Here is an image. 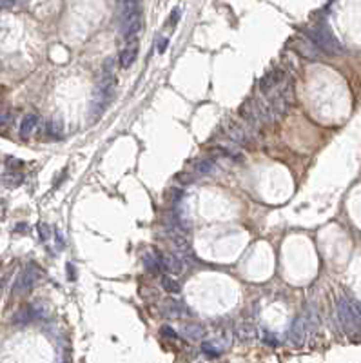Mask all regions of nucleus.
Returning <instances> with one entry per match:
<instances>
[{
	"mask_svg": "<svg viewBox=\"0 0 361 363\" xmlns=\"http://www.w3.org/2000/svg\"><path fill=\"white\" fill-rule=\"evenodd\" d=\"M318 323H319V320H318L316 311H312V309L305 311L303 314L298 316V318L294 320V323H292L291 332H289L291 343L294 345V347H301V345L307 342V336L318 327Z\"/></svg>",
	"mask_w": 361,
	"mask_h": 363,
	"instance_id": "obj_2",
	"label": "nucleus"
},
{
	"mask_svg": "<svg viewBox=\"0 0 361 363\" xmlns=\"http://www.w3.org/2000/svg\"><path fill=\"white\" fill-rule=\"evenodd\" d=\"M192 180H194V178L191 176L189 172H178V174H176V182H180V184H184V185L191 184Z\"/></svg>",
	"mask_w": 361,
	"mask_h": 363,
	"instance_id": "obj_25",
	"label": "nucleus"
},
{
	"mask_svg": "<svg viewBox=\"0 0 361 363\" xmlns=\"http://www.w3.org/2000/svg\"><path fill=\"white\" fill-rule=\"evenodd\" d=\"M238 115L243 120V126L251 131L253 134H258L260 128L263 126L260 120V113H258V107H256V102L254 98H247L245 102L238 107Z\"/></svg>",
	"mask_w": 361,
	"mask_h": 363,
	"instance_id": "obj_4",
	"label": "nucleus"
},
{
	"mask_svg": "<svg viewBox=\"0 0 361 363\" xmlns=\"http://www.w3.org/2000/svg\"><path fill=\"white\" fill-rule=\"evenodd\" d=\"M38 278H40V271H38L35 265H27V267L17 276V280H15L13 296H24V294H27L33 287H35Z\"/></svg>",
	"mask_w": 361,
	"mask_h": 363,
	"instance_id": "obj_5",
	"label": "nucleus"
},
{
	"mask_svg": "<svg viewBox=\"0 0 361 363\" xmlns=\"http://www.w3.org/2000/svg\"><path fill=\"white\" fill-rule=\"evenodd\" d=\"M194 171L198 174H202V176H207V174H212L216 171V167L209 158H202L198 160V162H194Z\"/></svg>",
	"mask_w": 361,
	"mask_h": 363,
	"instance_id": "obj_14",
	"label": "nucleus"
},
{
	"mask_svg": "<svg viewBox=\"0 0 361 363\" xmlns=\"http://www.w3.org/2000/svg\"><path fill=\"white\" fill-rule=\"evenodd\" d=\"M162 285H164V289L167 293H180V283L174 278H171L169 274H165L164 278H162Z\"/></svg>",
	"mask_w": 361,
	"mask_h": 363,
	"instance_id": "obj_19",
	"label": "nucleus"
},
{
	"mask_svg": "<svg viewBox=\"0 0 361 363\" xmlns=\"http://www.w3.org/2000/svg\"><path fill=\"white\" fill-rule=\"evenodd\" d=\"M202 350L205 352V354H209V356H220V352H222V350L216 349L214 345H211V343H203Z\"/></svg>",
	"mask_w": 361,
	"mask_h": 363,
	"instance_id": "obj_22",
	"label": "nucleus"
},
{
	"mask_svg": "<svg viewBox=\"0 0 361 363\" xmlns=\"http://www.w3.org/2000/svg\"><path fill=\"white\" fill-rule=\"evenodd\" d=\"M31 312H33V320H45L47 318V314H49V311H47V307L42 303V301H35V303H31Z\"/></svg>",
	"mask_w": 361,
	"mask_h": 363,
	"instance_id": "obj_17",
	"label": "nucleus"
},
{
	"mask_svg": "<svg viewBox=\"0 0 361 363\" xmlns=\"http://www.w3.org/2000/svg\"><path fill=\"white\" fill-rule=\"evenodd\" d=\"M140 29H142V15H134L131 19L122 20V35L126 37V40L134 39Z\"/></svg>",
	"mask_w": 361,
	"mask_h": 363,
	"instance_id": "obj_9",
	"label": "nucleus"
},
{
	"mask_svg": "<svg viewBox=\"0 0 361 363\" xmlns=\"http://www.w3.org/2000/svg\"><path fill=\"white\" fill-rule=\"evenodd\" d=\"M38 235H40V240H44V242H45V240L51 236L49 227H47L45 223H40V225H38Z\"/></svg>",
	"mask_w": 361,
	"mask_h": 363,
	"instance_id": "obj_24",
	"label": "nucleus"
},
{
	"mask_svg": "<svg viewBox=\"0 0 361 363\" xmlns=\"http://www.w3.org/2000/svg\"><path fill=\"white\" fill-rule=\"evenodd\" d=\"M45 133L49 134V136H53V138H60V134H62L60 124H58V122H47V126H45Z\"/></svg>",
	"mask_w": 361,
	"mask_h": 363,
	"instance_id": "obj_20",
	"label": "nucleus"
},
{
	"mask_svg": "<svg viewBox=\"0 0 361 363\" xmlns=\"http://www.w3.org/2000/svg\"><path fill=\"white\" fill-rule=\"evenodd\" d=\"M178 20H180V9H178V7H176V9H172L171 22H169V24H171V26H174V24H176Z\"/></svg>",
	"mask_w": 361,
	"mask_h": 363,
	"instance_id": "obj_27",
	"label": "nucleus"
},
{
	"mask_svg": "<svg viewBox=\"0 0 361 363\" xmlns=\"http://www.w3.org/2000/svg\"><path fill=\"white\" fill-rule=\"evenodd\" d=\"M184 332H185V336H189L192 338V340H198V338H203V327L202 325H196V323H192V325H185L184 327Z\"/></svg>",
	"mask_w": 361,
	"mask_h": 363,
	"instance_id": "obj_18",
	"label": "nucleus"
},
{
	"mask_svg": "<svg viewBox=\"0 0 361 363\" xmlns=\"http://www.w3.org/2000/svg\"><path fill=\"white\" fill-rule=\"evenodd\" d=\"M67 269H69V278L75 280V267H73V263H67Z\"/></svg>",
	"mask_w": 361,
	"mask_h": 363,
	"instance_id": "obj_31",
	"label": "nucleus"
},
{
	"mask_svg": "<svg viewBox=\"0 0 361 363\" xmlns=\"http://www.w3.org/2000/svg\"><path fill=\"white\" fill-rule=\"evenodd\" d=\"M285 82V71L281 69H273L265 73L260 80V95L261 96H269L271 93L278 89L281 84Z\"/></svg>",
	"mask_w": 361,
	"mask_h": 363,
	"instance_id": "obj_6",
	"label": "nucleus"
},
{
	"mask_svg": "<svg viewBox=\"0 0 361 363\" xmlns=\"http://www.w3.org/2000/svg\"><path fill=\"white\" fill-rule=\"evenodd\" d=\"M225 133L233 142H236L238 146H247L249 142L254 138V134L249 131L243 124H238L234 120H227L225 122Z\"/></svg>",
	"mask_w": 361,
	"mask_h": 363,
	"instance_id": "obj_7",
	"label": "nucleus"
},
{
	"mask_svg": "<svg viewBox=\"0 0 361 363\" xmlns=\"http://www.w3.org/2000/svg\"><path fill=\"white\" fill-rule=\"evenodd\" d=\"M31 320H33V312L29 305L20 307L19 311L15 312V316H13V321H15V323H27V321H31Z\"/></svg>",
	"mask_w": 361,
	"mask_h": 363,
	"instance_id": "obj_16",
	"label": "nucleus"
},
{
	"mask_svg": "<svg viewBox=\"0 0 361 363\" xmlns=\"http://www.w3.org/2000/svg\"><path fill=\"white\" fill-rule=\"evenodd\" d=\"M265 342H267V343H271V345H278V340L274 338V334H267Z\"/></svg>",
	"mask_w": 361,
	"mask_h": 363,
	"instance_id": "obj_29",
	"label": "nucleus"
},
{
	"mask_svg": "<svg viewBox=\"0 0 361 363\" xmlns=\"http://www.w3.org/2000/svg\"><path fill=\"white\" fill-rule=\"evenodd\" d=\"M162 311H164V314L167 318L180 320L185 314L187 309H185V305H182L180 301H176V299H165L164 305H162Z\"/></svg>",
	"mask_w": 361,
	"mask_h": 363,
	"instance_id": "obj_11",
	"label": "nucleus"
},
{
	"mask_svg": "<svg viewBox=\"0 0 361 363\" xmlns=\"http://www.w3.org/2000/svg\"><path fill=\"white\" fill-rule=\"evenodd\" d=\"M236 338L240 340V342H243V343H251V342H254L256 338H258V329H256V325H253L251 321H241L238 327H236Z\"/></svg>",
	"mask_w": 361,
	"mask_h": 363,
	"instance_id": "obj_10",
	"label": "nucleus"
},
{
	"mask_svg": "<svg viewBox=\"0 0 361 363\" xmlns=\"http://www.w3.org/2000/svg\"><path fill=\"white\" fill-rule=\"evenodd\" d=\"M11 122H13L11 113H2V115H0V129L9 128V126H11Z\"/></svg>",
	"mask_w": 361,
	"mask_h": 363,
	"instance_id": "obj_23",
	"label": "nucleus"
},
{
	"mask_svg": "<svg viewBox=\"0 0 361 363\" xmlns=\"http://www.w3.org/2000/svg\"><path fill=\"white\" fill-rule=\"evenodd\" d=\"M55 236H57V245H58V249H64L65 242H64V238H62V233L57 229V231H55Z\"/></svg>",
	"mask_w": 361,
	"mask_h": 363,
	"instance_id": "obj_28",
	"label": "nucleus"
},
{
	"mask_svg": "<svg viewBox=\"0 0 361 363\" xmlns=\"http://www.w3.org/2000/svg\"><path fill=\"white\" fill-rule=\"evenodd\" d=\"M167 44H169V40H167V39L162 40V42H160V45H158V51H160V53H164V51H165V47H167Z\"/></svg>",
	"mask_w": 361,
	"mask_h": 363,
	"instance_id": "obj_30",
	"label": "nucleus"
},
{
	"mask_svg": "<svg viewBox=\"0 0 361 363\" xmlns=\"http://www.w3.org/2000/svg\"><path fill=\"white\" fill-rule=\"evenodd\" d=\"M38 128V115L35 113H27V115L22 118V124H20V136L22 138H29Z\"/></svg>",
	"mask_w": 361,
	"mask_h": 363,
	"instance_id": "obj_13",
	"label": "nucleus"
},
{
	"mask_svg": "<svg viewBox=\"0 0 361 363\" xmlns=\"http://www.w3.org/2000/svg\"><path fill=\"white\" fill-rule=\"evenodd\" d=\"M292 47H294L301 57L309 58V60H319L321 55H323V53L314 45V42L309 40L307 37H298V39H294L292 40Z\"/></svg>",
	"mask_w": 361,
	"mask_h": 363,
	"instance_id": "obj_8",
	"label": "nucleus"
},
{
	"mask_svg": "<svg viewBox=\"0 0 361 363\" xmlns=\"http://www.w3.org/2000/svg\"><path fill=\"white\" fill-rule=\"evenodd\" d=\"M136 55H138L136 40L131 39V40H129V44H126V49L120 53V65H122V67H124V69L131 67V65L134 64V60H136Z\"/></svg>",
	"mask_w": 361,
	"mask_h": 363,
	"instance_id": "obj_12",
	"label": "nucleus"
},
{
	"mask_svg": "<svg viewBox=\"0 0 361 363\" xmlns=\"http://www.w3.org/2000/svg\"><path fill=\"white\" fill-rule=\"evenodd\" d=\"M305 37L312 40L321 53H327V55H341L343 53V45L340 44V40L332 35V31L325 24H316V26L307 27Z\"/></svg>",
	"mask_w": 361,
	"mask_h": 363,
	"instance_id": "obj_1",
	"label": "nucleus"
},
{
	"mask_svg": "<svg viewBox=\"0 0 361 363\" xmlns=\"http://www.w3.org/2000/svg\"><path fill=\"white\" fill-rule=\"evenodd\" d=\"M338 311V320L341 329L347 334H356L361 331V309L352 305L349 299L341 298L336 305Z\"/></svg>",
	"mask_w": 361,
	"mask_h": 363,
	"instance_id": "obj_3",
	"label": "nucleus"
},
{
	"mask_svg": "<svg viewBox=\"0 0 361 363\" xmlns=\"http://www.w3.org/2000/svg\"><path fill=\"white\" fill-rule=\"evenodd\" d=\"M160 331H162V334H164V336H167V338H176L174 331H172L171 327H167V325H164V327H162Z\"/></svg>",
	"mask_w": 361,
	"mask_h": 363,
	"instance_id": "obj_26",
	"label": "nucleus"
},
{
	"mask_svg": "<svg viewBox=\"0 0 361 363\" xmlns=\"http://www.w3.org/2000/svg\"><path fill=\"white\" fill-rule=\"evenodd\" d=\"M144 265H146L147 271H151L152 274H160V273H162V265H160V260H158V253L144 256Z\"/></svg>",
	"mask_w": 361,
	"mask_h": 363,
	"instance_id": "obj_15",
	"label": "nucleus"
},
{
	"mask_svg": "<svg viewBox=\"0 0 361 363\" xmlns=\"http://www.w3.org/2000/svg\"><path fill=\"white\" fill-rule=\"evenodd\" d=\"M20 180H22V176H20V174H15V172H7L6 176L2 178V182H6L7 185H17V184H20Z\"/></svg>",
	"mask_w": 361,
	"mask_h": 363,
	"instance_id": "obj_21",
	"label": "nucleus"
}]
</instances>
